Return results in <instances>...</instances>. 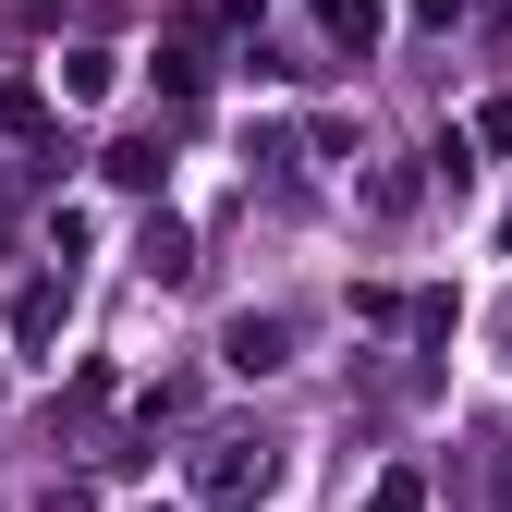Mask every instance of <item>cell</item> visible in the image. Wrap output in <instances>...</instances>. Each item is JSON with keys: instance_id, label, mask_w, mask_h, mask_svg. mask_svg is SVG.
Wrapping results in <instances>:
<instances>
[{"instance_id": "6da1fadb", "label": "cell", "mask_w": 512, "mask_h": 512, "mask_svg": "<svg viewBox=\"0 0 512 512\" xmlns=\"http://www.w3.org/2000/svg\"><path fill=\"white\" fill-rule=\"evenodd\" d=\"M196 488H208L220 512H244V500H269V488H281V439H208V464H196Z\"/></svg>"}, {"instance_id": "7a4b0ae2", "label": "cell", "mask_w": 512, "mask_h": 512, "mask_svg": "<svg viewBox=\"0 0 512 512\" xmlns=\"http://www.w3.org/2000/svg\"><path fill=\"white\" fill-rule=\"evenodd\" d=\"M220 354H232L244 378H269V366H293V317H232V330H220Z\"/></svg>"}, {"instance_id": "3957f363", "label": "cell", "mask_w": 512, "mask_h": 512, "mask_svg": "<svg viewBox=\"0 0 512 512\" xmlns=\"http://www.w3.org/2000/svg\"><path fill=\"white\" fill-rule=\"evenodd\" d=\"M49 98H110V49H61L49 61Z\"/></svg>"}, {"instance_id": "277c9868", "label": "cell", "mask_w": 512, "mask_h": 512, "mask_svg": "<svg viewBox=\"0 0 512 512\" xmlns=\"http://www.w3.org/2000/svg\"><path fill=\"white\" fill-rule=\"evenodd\" d=\"M317 25H330L342 49H366V37H378V0H317Z\"/></svg>"}, {"instance_id": "5b68a950", "label": "cell", "mask_w": 512, "mask_h": 512, "mask_svg": "<svg viewBox=\"0 0 512 512\" xmlns=\"http://www.w3.org/2000/svg\"><path fill=\"white\" fill-rule=\"evenodd\" d=\"M37 122H49V98H37V86H0V135H37Z\"/></svg>"}, {"instance_id": "8992f818", "label": "cell", "mask_w": 512, "mask_h": 512, "mask_svg": "<svg viewBox=\"0 0 512 512\" xmlns=\"http://www.w3.org/2000/svg\"><path fill=\"white\" fill-rule=\"evenodd\" d=\"M500 512H512V464H500Z\"/></svg>"}, {"instance_id": "52a82bcc", "label": "cell", "mask_w": 512, "mask_h": 512, "mask_svg": "<svg viewBox=\"0 0 512 512\" xmlns=\"http://www.w3.org/2000/svg\"><path fill=\"white\" fill-rule=\"evenodd\" d=\"M500 256H512V220H500Z\"/></svg>"}]
</instances>
